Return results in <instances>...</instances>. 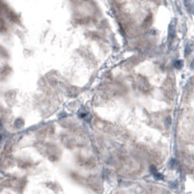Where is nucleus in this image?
Returning a JSON list of instances; mask_svg holds the SVG:
<instances>
[{
	"instance_id": "obj_1",
	"label": "nucleus",
	"mask_w": 194,
	"mask_h": 194,
	"mask_svg": "<svg viewBox=\"0 0 194 194\" xmlns=\"http://www.w3.org/2000/svg\"><path fill=\"white\" fill-rule=\"evenodd\" d=\"M175 66L177 68H180L183 66V61H180V60H178V61H176L175 62Z\"/></svg>"
}]
</instances>
